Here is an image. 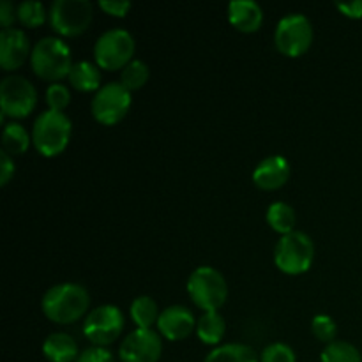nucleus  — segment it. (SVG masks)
<instances>
[{
    "label": "nucleus",
    "mask_w": 362,
    "mask_h": 362,
    "mask_svg": "<svg viewBox=\"0 0 362 362\" xmlns=\"http://www.w3.org/2000/svg\"><path fill=\"white\" fill-rule=\"evenodd\" d=\"M90 306V296L87 288L78 283H60L52 286L41 300L42 313L55 324H74L85 315Z\"/></svg>",
    "instance_id": "obj_1"
},
{
    "label": "nucleus",
    "mask_w": 362,
    "mask_h": 362,
    "mask_svg": "<svg viewBox=\"0 0 362 362\" xmlns=\"http://www.w3.org/2000/svg\"><path fill=\"white\" fill-rule=\"evenodd\" d=\"M30 66L39 78L57 83V80L69 76L73 69L71 48L62 39L53 35L39 39L32 48Z\"/></svg>",
    "instance_id": "obj_2"
},
{
    "label": "nucleus",
    "mask_w": 362,
    "mask_h": 362,
    "mask_svg": "<svg viewBox=\"0 0 362 362\" xmlns=\"http://www.w3.org/2000/svg\"><path fill=\"white\" fill-rule=\"evenodd\" d=\"M73 124L64 112L46 110L32 126V144L45 158H55L66 151Z\"/></svg>",
    "instance_id": "obj_3"
},
{
    "label": "nucleus",
    "mask_w": 362,
    "mask_h": 362,
    "mask_svg": "<svg viewBox=\"0 0 362 362\" xmlns=\"http://www.w3.org/2000/svg\"><path fill=\"white\" fill-rule=\"evenodd\" d=\"M187 293L191 300L197 304L204 313L218 311L228 297V285L226 279L218 269L211 265H202L191 272L187 279Z\"/></svg>",
    "instance_id": "obj_4"
},
{
    "label": "nucleus",
    "mask_w": 362,
    "mask_h": 362,
    "mask_svg": "<svg viewBox=\"0 0 362 362\" xmlns=\"http://www.w3.org/2000/svg\"><path fill=\"white\" fill-rule=\"evenodd\" d=\"M315 258V244L308 233L296 232L281 235L274 250L276 267L290 276H299L310 271Z\"/></svg>",
    "instance_id": "obj_5"
},
{
    "label": "nucleus",
    "mask_w": 362,
    "mask_h": 362,
    "mask_svg": "<svg viewBox=\"0 0 362 362\" xmlns=\"http://www.w3.org/2000/svg\"><path fill=\"white\" fill-rule=\"evenodd\" d=\"M134 37L126 28H110L103 32L94 45V59L101 69H124L133 60Z\"/></svg>",
    "instance_id": "obj_6"
},
{
    "label": "nucleus",
    "mask_w": 362,
    "mask_h": 362,
    "mask_svg": "<svg viewBox=\"0 0 362 362\" xmlns=\"http://www.w3.org/2000/svg\"><path fill=\"white\" fill-rule=\"evenodd\" d=\"M274 42L283 55L292 59L304 55L313 42V25L300 13L286 14L278 21Z\"/></svg>",
    "instance_id": "obj_7"
},
{
    "label": "nucleus",
    "mask_w": 362,
    "mask_h": 362,
    "mask_svg": "<svg viewBox=\"0 0 362 362\" xmlns=\"http://www.w3.org/2000/svg\"><path fill=\"white\" fill-rule=\"evenodd\" d=\"M92 4L88 0H55L49 7V25L66 37L80 35L90 27Z\"/></svg>",
    "instance_id": "obj_8"
},
{
    "label": "nucleus",
    "mask_w": 362,
    "mask_h": 362,
    "mask_svg": "<svg viewBox=\"0 0 362 362\" xmlns=\"http://www.w3.org/2000/svg\"><path fill=\"white\" fill-rule=\"evenodd\" d=\"M37 105V90L23 76L9 74L0 83V108L6 117L23 119L30 115Z\"/></svg>",
    "instance_id": "obj_9"
},
{
    "label": "nucleus",
    "mask_w": 362,
    "mask_h": 362,
    "mask_svg": "<svg viewBox=\"0 0 362 362\" xmlns=\"http://www.w3.org/2000/svg\"><path fill=\"white\" fill-rule=\"evenodd\" d=\"M131 92L120 81L103 85L92 98L90 110L98 122L113 126L127 115L131 108Z\"/></svg>",
    "instance_id": "obj_10"
},
{
    "label": "nucleus",
    "mask_w": 362,
    "mask_h": 362,
    "mask_svg": "<svg viewBox=\"0 0 362 362\" xmlns=\"http://www.w3.org/2000/svg\"><path fill=\"white\" fill-rule=\"evenodd\" d=\"M124 329V313L120 308L105 304L85 317L83 334L94 346H108L112 345L119 336L122 334Z\"/></svg>",
    "instance_id": "obj_11"
},
{
    "label": "nucleus",
    "mask_w": 362,
    "mask_h": 362,
    "mask_svg": "<svg viewBox=\"0 0 362 362\" xmlns=\"http://www.w3.org/2000/svg\"><path fill=\"white\" fill-rule=\"evenodd\" d=\"M161 354V336L152 329H134L124 338L119 349L122 362H158Z\"/></svg>",
    "instance_id": "obj_12"
},
{
    "label": "nucleus",
    "mask_w": 362,
    "mask_h": 362,
    "mask_svg": "<svg viewBox=\"0 0 362 362\" xmlns=\"http://www.w3.org/2000/svg\"><path fill=\"white\" fill-rule=\"evenodd\" d=\"M30 55V39L21 28H2L0 32V66L2 69H18L27 62Z\"/></svg>",
    "instance_id": "obj_13"
},
{
    "label": "nucleus",
    "mask_w": 362,
    "mask_h": 362,
    "mask_svg": "<svg viewBox=\"0 0 362 362\" xmlns=\"http://www.w3.org/2000/svg\"><path fill=\"white\" fill-rule=\"evenodd\" d=\"M197 318L186 306H170L159 315L158 331L168 341H180L197 329Z\"/></svg>",
    "instance_id": "obj_14"
},
{
    "label": "nucleus",
    "mask_w": 362,
    "mask_h": 362,
    "mask_svg": "<svg viewBox=\"0 0 362 362\" xmlns=\"http://www.w3.org/2000/svg\"><path fill=\"white\" fill-rule=\"evenodd\" d=\"M290 179V163L283 156H269L258 163L253 172L255 186L265 191L279 189Z\"/></svg>",
    "instance_id": "obj_15"
},
{
    "label": "nucleus",
    "mask_w": 362,
    "mask_h": 362,
    "mask_svg": "<svg viewBox=\"0 0 362 362\" xmlns=\"http://www.w3.org/2000/svg\"><path fill=\"white\" fill-rule=\"evenodd\" d=\"M228 20L237 30L251 34L264 23V11L255 0H232L228 4Z\"/></svg>",
    "instance_id": "obj_16"
},
{
    "label": "nucleus",
    "mask_w": 362,
    "mask_h": 362,
    "mask_svg": "<svg viewBox=\"0 0 362 362\" xmlns=\"http://www.w3.org/2000/svg\"><path fill=\"white\" fill-rule=\"evenodd\" d=\"M42 354L49 362H76L81 352L69 334L53 332L42 343Z\"/></svg>",
    "instance_id": "obj_17"
},
{
    "label": "nucleus",
    "mask_w": 362,
    "mask_h": 362,
    "mask_svg": "<svg viewBox=\"0 0 362 362\" xmlns=\"http://www.w3.org/2000/svg\"><path fill=\"white\" fill-rule=\"evenodd\" d=\"M67 78H69L71 85L80 92H98L103 87L99 66L94 62H88V60L74 64Z\"/></svg>",
    "instance_id": "obj_18"
},
{
    "label": "nucleus",
    "mask_w": 362,
    "mask_h": 362,
    "mask_svg": "<svg viewBox=\"0 0 362 362\" xmlns=\"http://www.w3.org/2000/svg\"><path fill=\"white\" fill-rule=\"evenodd\" d=\"M226 332V322L218 311H207L198 318L197 324V336L205 345L216 346L221 343Z\"/></svg>",
    "instance_id": "obj_19"
},
{
    "label": "nucleus",
    "mask_w": 362,
    "mask_h": 362,
    "mask_svg": "<svg viewBox=\"0 0 362 362\" xmlns=\"http://www.w3.org/2000/svg\"><path fill=\"white\" fill-rule=\"evenodd\" d=\"M265 218H267L269 226L281 235L296 232V211H293L292 205L285 204V202H274V204L269 205Z\"/></svg>",
    "instance_id": "obj_20"
},
{
    "label": "nucleus",
    "mask_w": 362,
    "mask_h": 362,
    "mask_svg": "<svg viewBox=\"0 0 362 362\" xmlns=\"http://www.w3.org/2000/svg\"><path fill=\"white\" fill-rule=\"evenodd\" d=\"M131 320L134 322L138 329H152V325H158L159 311L158 303L148 296H140L131 303Z\"/></svg>",
    "instance_id": "obj_21"
},
{
    "label": "nucleus",
    "mask_w": 362,
    "mask_h": 362,
    "mask_svg": "<svg viewBox=\"0 0 362 362\" xmlns=\"http://www.w3.org/2000/svg\"><path fill=\"white\" fill-rule=\"evenodd\" d=\"M205 362H258L257 354L251 346L240 343L219 345L205 357Z\"/></svg>",
    "instance_id": "obj_22"
},
{
    "label": "nucleus",
    "mask_w": 362,
    "mask_h": 362,
    "mask_svg": "<svg viewBox=\"0 0 362 362\" xmlns=\"http://www.w3.org/2000/svg\"><path fill=\"white\" fill-rule=\"evenodd\" d=\"M32 136L28 134V131L25 129V126H21L20 122H7L4 126L2 131V145L4 152H7L9 156H20L30 145Z\"/></svg>",
    "instance_id": "obj_23"
},
{
    "label": "nucleus",
    "mask_w": 362,
    "mask_h": 362,
    "mask_svg": "<svg viewBox=\"0 0 362 362\" xmlns=\"http://www.w3.org/2000/svg\"><path fill=\"white\" fill-rule=\"evenodd\" d=\"M322 362H362V356L359 350L349 341H336L325 345V349L320 354Z\"/></svg>",
    "instance_id": "obj_24"
},
{
    "label": "nucleus",
    "mask_w": 362,
    "mask_h": 362,
    "mask_svg": "<svg viewBox=\"0 0 362 362\" xmlns=\"http://www.w3.org/2000/svg\"><path fill=\"white\" fill-rule=\"evenodd\" d=\"M148 66L141 60H131L122 71H120V83L127 88L129 92L140 90L148 80Z\"/></svg>",
    "instance_id": "obj_25"
},
{
    "label": "nucleus",
    "mask_w": 362,
    "mask_h": 362,
    "mask_svg": "<svg viewBox=\"0 0 362 362\" xmlns=\"http://www.w3.org/2000/svg\"><path fill=\"white\" fill-rule=\"evenodd\" d=\"M16 13L21 25L28 28L39 27L46 20L45 6H42V2H37V0H25V2L18 4Z\"/></svg>",
    "instance_id": "obj_26"
},
{
    "label": "nucleus",
    "mask_w": 362,
    "mask_h": 362,
    "mask_svg": "<svg viewBox=\"0 0 362 362\" xmlns=\"http://www.w3.org/2000/svg\"><path fill=\"white\" fill-rule=\"evenodd\" d=\"M311 332L318 341H324L325 345L336 341V334H338V325H336L334 318L329 315H317L311 320Z\"/></svg>",
    "instance_id": "obj_27"
},
{
    "label": "nucleus",
    "mask_w": 362,
    "mask_h": 362,
    "mask_svg": "<svg viewBox=\"0 0 362 362\" xmlns=\"http://www.w3.org/2000/svg\"><path fill=\"white\" fill-rule=\"evenodd\" d=\"M46 103H48L49 110L64 112L71 103V92L67 88V85L59 83V81L49 85L48 90H46Z\"/></svg>",
    "instance_id": "obj_28"
},
{
    "label": "nucleus",
    "mask_w": 362,
    "mask_h": 362,
    "mask_svg": "<svg viewBox=\"0 0 362 362\" xmlns=\"http://www.w3.org/2000/svg\"><path fill=\"white\" fill-rule=\"evenodd\" d=\"M260 362H297V356L286 343H272L264 349Z\"/></svg>",
    "instance_id": "obj_29"
},
{
    "label": "nucleus",
    "mask_w": 362,
    "mask_h": 362,
    "mask_svg": "<svg viewBox=\"0 0 362 362\" xmlns=\"http://www.w3.org/2000/svg\"><path fill=\"white\" fill-rule=\"evenodd\" d=\"M76 362H115V357L105 346H90L80 354Z\"/></svg>",
    "instance_id": "obj_30"
},
{
    "label": "nucleus",
    "mask_w": 362,
    "mask_h": 362,
    "mask_svg": "<svg viewBox=\"0 0 362 362\" xmlns=\"http://www.w3.org/2000/svg\"><path fill=\"white\" fill-rule=\"evenodd\" d=\"M99 7L110 16L124 18L131 9V2L127 0H99Z\"/></svg>",
    "instance_id": "obj_31"
},
{
    "label": "nucleus",
    "mask_w": 362,
    "mask_h": 362,
    "mask_svg": "<svg viewBox=\"0 0 362 362\" xmlns=\"http://www.w3.org/2000/svg\"><path fill=\"white\" fill-rule=\"evenodd\" d=\"M14 170H16V166H14L13 158L7 152H0V186L9 184V180L14 175Z\"/></svg>",
    "instance_id": "obj_32"
},
{
    "label": "nucleus",
    "mask_w": 362,
    "mask_h": 362,
    "mask_svg": "<svg viewBox=\"0 0 362 362\" xmlns=\"http://www.w3.org/2000/svg\"><path fill=\"white\" fill-rule=\"evenodd\" d=\"M18 18L16 7L9 2V0H2L0 2V25L4 28H11L13 21Z\"/></svg>",
    "instance_id": "obj_33"
},
{
    "label": "nucleus",
    "mask_w": 362,
    "mask_h": 362,
    "mask_svg": "<svg viewBox=\"0 0 362 362\" xmlns=\"http://www.w3.org/2000/svg\"><path fill=\"white\" fill-rule=\"evenodd\" d=\"M338 11H341L346 18L359 20L362 18V0H352V2H336Z\"/></svg>",
    "instance_id": "obj_34"
}]
</instances>
